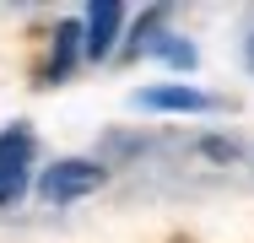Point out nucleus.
<instances>
[{"mask_svg": "<svg viewBox=\"0 0 254 243\" xmlns=\"http://www.w3.org/2000/svg\"><path fill=\"white\" fill-rule=\"evenodd\" d=\"M33 130L27 124H11L5 135H0V205H16L22 194H27V168H33Z\"/></svg>", "mask_w": 254, "mask_h": 243, "instance_id": "obj_1", "label": "nucleus"}, {"mask_svg": "<svg viewBox=\"0 0 254 243\" xmlns=\"http://www.w3.org/2000/svg\"><path fill=\"white\" fill-rule=\"evenodd\" d=\"M108 179L98 162H87V157H65V162H54L49 173H44V200L54 205H65V200H81V194H92Z\"/></svg>", "mask_w": 254, "mask_h": 243, "instance_id": "obj_2", "label": "nucleus"}, {"mask_svg": "<svg viewBox=\"0 0 254 243\" xmlns=\"http://www.w3.org/2000/svg\"><path fill=\"white\" fill-rule=\"evenodd\" d=\"M135 108H152V114H200V108H211V97L184 87V81H162V87H141Z\"/></svg>", "mask_w": 254, "mask_h": 243, "instance_id": "obj_3", "label": "nucleus"}, {"mask_svg": "<svg viewBox=\"0 0 254 243\" xmlns=\"http://www.w3.org/2000/svg\"><path fill=\"white\" fill-rule=\"evenodd\" d=\"M119 22H125V5L119 0H92L87 5V60H108V49L119 38Z\"/></svg>", "mask_w": 254, "mask_h": 243, "instance_id": "obj_4", "label": "nucleus"}, {"mask_svg": "<svg viewBox=\"0 0 254 243\" xmlns=\"http://www.w3.org/2000/svg\"><path fill=\"white\" fill-rule=\"evenodd\" d=\"M76 44H87V33H81L76 22H60V33H54V60H49V81L70 70V60H76Z\"/></svg>", "mask_w": 254, "mask_h": 243, "instance_id": "obj_5", "label": "nucleus"}, {"mask_svg": "<svg viewBox=\"0 0 254 243\" xmlns=\"http://www.w3.org/2000/svg\"><path fill=\"white\" fill-rule=\"evenodd\" d=\"M152 54H162V60H168V65H179V70H190V65H195V49L179 44V38H152Z\"/></svg>", "mask_w": 254, "mask_h": 243, "instance_id": "obj_6", "label": "nucleus"}, {"mask_svg": "<svg viewBox=\"0 0 254 243\" xmlns=\"http://www.w3.org/2000/svg\"><path fill=\"white\" fill-rule=\"evenodd\" d=\"M249 60H254V38H249Z\"/></svg>", "mask_w": 254, "mask_h": 243, "instance_id": "obj_7", "label": "nucleus"}]
</instances>
